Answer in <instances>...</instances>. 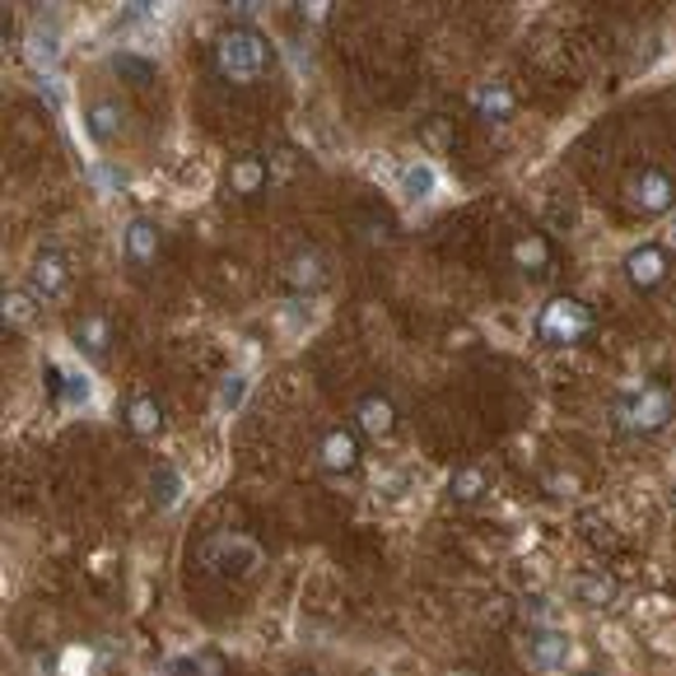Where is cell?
I'll list each match as a JSON object with an SVG mask.
<instances>
[{"label": "cell", "mask_w": 676, "mask_h": 676, "mask_svg": "<svg viewBox=\"0 0 676 676\" xmlns=\"http://www.w3.org/2000/svg\"><path fill=\"white\" fill-rule=\"evenodd\" d=\"M178 495H182V476L164 462V467L150 476V499H154L160 509H173V505H178Z\"/></svg>", "instance_id": "obj_24"}, {"label": "cell", "mask_w": 676, "mask_h": 676, "mask_svg": "<svg viewBox=\"0 0 676 676\" xmlns=\"http://www.w3.org/2000/svg\"><path fill=\"white\" fill-rule=\"evenodd\" d=\"M625 206L635 215H667L676 206V178L667 168H639L625 182Z\"/></svg>", "instance_id": "obj_5"}, {"label": "cell", "mask_w": 676, "mask_h": 676, "mask_svg": "<svg viewBox=\"0 0 676 676\" xmlns=\"http://www.w3.org/2000/svg\"><path fill=\"white\" fill-rule=\"evenodd\" d=\"M34 304H38L34 290H5V298H0V318H5V332H20V327L34 318Z\"/></svg>", "instance_id": "obj_23"}, {"label": "cell", "mask_w": 676, "mask_h": 676, "mask_svg": "<svg viewBox=\"0 0 676 676\" xmlns=\"http://www.w3.org/2000/svg\"><path fill=\"white\" fill-rule=\"evenodd\" d=\"M285 280L294 290H304V294L322 290L327 285V257L318 253V247H298V253L285 262Z\"/></svg>", "instance_id": "obj_11"}, {"label": "cell", "mask_w": 676, "mask_h": 676, "mask_svg": "<svg viewBox=\"0 0 676 676\" xmlns=\"http://www.w3.org/2000/svg\"><path fill=\"white\" fill-rule=\"evenodd\" d=\"M672 416H676V401H672V392L658 383H643L616 401V424L625 434H658V430H667Z\"/></svg>", "instance_id": "obj_2"}, {"label": "cell", "mask_w": 676, "mask_h": 676, "mask_svg": "<svg viewBox=\"0 0 676 676\" xmlns=\"http://www.w3.org/2000/svg\"><path fill=\"white\" fill-rule=\"evenodd\" d=\"M298 676H318V672H298Z\"/></svg>", "instance_id": "obj_31"}, {"label": "cell", "mask_w": 676, "mask_h": 676, "mask_svg": "<svg viewBox=\"0 0 676 676\" xmlns=\"http://www.w3.org/2000/svg\"><path fill=\"white\" fill-rule=\"evenodd\" d=\"M355 420H359V430H365V434L387 438V434H392V424H397V411H392V401L383 397V392H369V397H359Z\"/></svg>", "instance_id": "obj_13"}, {"label": "cell", "mask_w": 676, "mask_h": 676, "mask_svg": "<svg viewBox=\"0 0 676 676\" xmlns=\"http://www.w3.org/2000/svg\"><path fill=\"white\" fill-rule=\"evenodd\" d=\"M550 239L546 233H523V239L513 243V266L518 271H527V276H546L550 271Z\"/></svg>", "instance_id": "obj_15"}, {"label": "cell", "mask_w": 676, "mask_h": 676, "mask_svg": "<svg viewBox=\"0 0 676 676\" xmlns=\"http://www.w3.org/2000/svg\"><path fill=\"white\" fill-rule=\"evenodd\" d=\"M625 280H630L635 290H658L667 280V253L658 243L630 247V253H625Z\"/></svg>", "instance_id": "obj_8"}, {"label": "cell", "mask_w": 676, "mask_h": 676, "mask_svg": "<svg viewBox=\"0 0 676 676\" xmlns=\"http://www.w3.org/2000/svg\"><path fill=\"white\" fill-rule=\"evenodd\" d=\"M574 597H578L584 607H592V611H607V607L621 597V584H616L611 574H584V578L574 584Z\"/></svg>", "instance_id": "obj_16"}, {"label": "cell", "mask_w": 676, "mask_h": 676, "mask_svg": "<svg viewBox=\"0 0 676 676\" xmlns=\"http://www.w3.org/2000/svg\"><path fill=\"white\" fill-rule=\"evenodd\" d=\"M537 336L546 345H556V350H570V345H584L592 336V308L584 304V298H550V304L541 308L537 318Z\"/></svg>", "instance_id": "obj_3"}, {"label": "cell", "mask_w": 676, "mask_h": 676, "mask_svg": "<svg viewBox=\"0 0 676 676\" xmlns=\"http://www.w3.org/2000/svg\"><path fill=\"white\" fill-rule=\"evenodd\" d=\"M485 485L490 481H485L481 467H458L452 471V481H448V499L452 505H476V499L485 495Z\"/></svg>", "instance_id": "obj_20"}, {"label": "cell", "mask_w": 676, "mask_h": 676, "mask_svg": "<svg viewBox=\"0 0 676 676\" xmlns=\"http://www.w3.org/2000/svg\"><path fill=\"white\" fill-rule=\"evenodd\" d=\"M122 243H127V262L136 271H145L160 257V225H150V219H131L127 233H122Z\"/></svg>", "instance_id": "obj_12"}, {"label": "cell", "mask_w": 676, "mask_h": 676, "mask_svg": "<svg viewBox=\"0 0 676 676\" xmlns=\"http://www.w3.org/2000/svg\"><path fill=\"white\" fill-rule=\"evenodd\" d=\"M47 373L56 379V392H61V401H66V406H85L89 401V379H85V373H71V379H61L56 369H47Z\"/></svg>", "instance_id": "obj_26"}, {"label": "cell", "mask_w": 676, "mask_h": 676, "mask_svg": "<svg viewBox=\"0 0 676 676\" xmlns=\"http://www.w3.org/2000/svg\"><path fill=\"white\" fill-rule=\"evenodd\" d=\"M266 178H271V168H266L262 154H243V160H233V168H229V192L233 196H257L266 187Z\"/></svg>", "instance_id": "obj_14"}, {"label": "cell", "mask_w": 676, "mask_h": 676, "mask_svg": "<svg viewBox=\"0 0 676 676\" xmlns=\"http://www.w3.org/2000/svg\"><path fill=\"white\" fill-rule=\"evenodd\" d=\"M56 56H61V34H56V28H47V24H38L34 34H28V61H34L38 71H52Z\"/></svg>", "instance_id": "obj_21"}, {"label": "cell", "mask_w": 676, "mask_h": 676, "mask_svg": "<svg viewBox=\"0 0 676 676\" xmlns=\"http://www.w3.org/2000/svg\"><path fill=\"white\" fill-rule=\"evenodd\" d=\"M66 285H71V266H66V257H61L56 247L38 253L34 266H28V290H34L38 298H56Z\"/></svg>", "instance_id": "obj_10"}, {"label": "cell", "mask_w": 676, "mask_h": 676, "mask_svg": "<svg viewBox=\"0 0 676 676\" xmlns=\"http://www.w3.org/2000/svg\"><path fill=\"white\" fill-rule=\"evenodd\" d=\"M196 556H201V564H206L211 574H219V578H253V574L262 570L257 541L239 537V532H219V537H211L206 546L196 550Z\"/></svg>", "instance_id": "obj_4"}, {"label": "cell", "mask_w": 676, "mask_h": 676, "mask_svg": "<svg viewBox=\"0 0 676 676\" xmlns=\"http://www.w3.org/2000/svg\"><path fill=\"white\" fill-rule=\"evenodd\" d=\"M476 113L485 122H509L513 117V93L505 85H481L476 89Z\"/></svg>", "instance_id": "obj_22"}, {"label": "cell", "mask_w": 676, "mask_h": 676, "mask_svg": "<svg viewBox=\"0 0 676 676\" xmlns=\"http://www.w3.org/2000/svg\"><path fill=\"white\" fill-rule=\"evenodd\" d=\"M448 676H481V672H476V667H452Z\"/></svg>", "instance_id": "obj_29"}, {"label": "cell", "mask_w": 676, "mask_h": 676, "mask_svg": "<svg viewBox=\"0 0 676 676\" xmlns=\"http://www.w3.org/2000/svg\"><path fill=\"white\" fill-rule=\"evenodd\" d=\"M85 131H89L93 145H113V140L127 131V107L117 99H93L85 107Z\"/></svg>", "instance_id": "obj_9"}, {"label": "cell", "mask_w": 676, "mask_h": 676, "mask_svg": "<svg viewBox=\"0 0 676 676\" xmlns=\"http://www.w3.org/2000/svg\"><path fill=\"white\" fill-rule=\"evenodd\" d=\"M117 75H127V80H136V85H150L154 80V61H140V56H131V52H117Z\"/></svg>", "instance_id": "obj_27"}, {"label": "cell", "mask_w": 676, "mask_h": 676, "mask_svg": "<svg viewBox=\"0 0 676 676\" xmlns=\"http://www.w3.org/2000/svg\"><path fill=\"white\" fill-rule=\"evenodd\" d=\"M318 462H322V471H332V476H345V471H355V467H359V434L345 430V424L327 430L322 444H318Z\"/></svg>", "instance_id": "obj_7"}, {"label": "cell", "mask_w": 676, "mask_h": 676, "mask_svg": "<svg viewBox=\"0 0 676 676\" xmlns=\"http://www.w3.org/2000/svg\"><path fill=\"white\" fill-rule=\"evenodd\" d=\"M672 243H676V219H672Z\"/></svg>", "instance_id": "obj_30"}, {"label": "cell", "mask_w": 676, "mask_h": 676, "mask_svg": "<svg viewBox=\"0 0 676 676\" xmlns=\"http://www.w3.org/2000/svg\"><path fill=\"white\" fill-rule=\"evenodd\" d=\"M578 676H592V672H578Z\"/></svg>", "instance_id": "obj_32"}, {"label": "cell", "mask_w": 676, "mask_h": 676, "mask_svg": "<svg viewBox=\"0 0 676 676\" xmlns=\"http://www.w3.org/2000/svg\"><path fill=\"white\" fill-rule=\"evenodd\" d=\"M243 397H247V379H243V373H229V379L219 383V411H225V416L239 411Z\"/></svg>", "instance_id": "obj_28"}, {"label": "cell", "mask_w": 676, "mask_h": 676, "mask_svg": "<svg viewBox=\"0 0 676 676\" xmlns=\"http://www.w3.org/2000/svg\"><path fill=\"white\" fill-rule=\"evenodd\" d=\"M182 672L187 676H229V663H225V653H215V649H201V653H192L182 663Z\"/></svg>", "instance_id": "obj_25"}, {"label": "cell", "mask_w": 676, "mask_h": 676, "mask_svg": "<svg viewBox=\"0 0 676 676\" xmlns=\"http://www.w3.org/2000/svg\"><path fill=\"white\" fill-rule=\"evenodd\" d=\"M71 336H75V345H80L89 359H103L107 355V322L99 318V313H85V318L75 322Z\"/></svg>", "instance_id": "obj_19"}, {"label": "cell", "mask_w": 676, "mask_h": 676, "mask_svg": "<svg viewBox=\"0 0 676 676\" xmlns=\"http://www.w3.org/2000/svg\"><path fill=\"white\" fill-rule=\"evenodd\" d=\"M434 168H430V160H411V164H401V173H397V187H401V196L406 201H430L434 196Z\"/></svg>", "instance_id": "obj_17"}, {"label": "cell", "mask_w": 676, "mask_h": 676, "mask_svg": "<svg viewBox=\"0 0 676 676\" xmlns=\"http://www.w3.org/2000/svg\"><path fill=\"white\" fill-rule=\"evenodd\" d=\"M127 424H131V434L136 438H154L164 430V406L150 397V392H140V397L131 401V411H127Z\"/></svg>", "instance_id": "obj_18"}, {"label": "cell", "mask_w": 676, "mask_h": 676, "mask_svg": "<svg viewBox=\"0 0 676 676\" xmlns=\"http://www.w3.org/2000/svg\"><path fill=\"white\" fill-rule=\"evenodd\" d=\"M570 653H574V643H570V635H560L556 625H537V630L527 635V663L537 672H560L570 663Z\"/></svg>", "instance_id": "obj_6"}, {"label": "cell", "mask_w": 676, "mask_h": 676, "mask_svg": "<svg viewBox=\"0 0 676 676\" xmlns=\"http://www.w3.org/2000/svg\"><path fill=\"white\" fill-rule=\"evenodd\" d=\"M215 66L229 85H257L276 66V47L257 28H225L215 38Z\"/></svg>", "instance_id": "obj_1"}]
</instances>
